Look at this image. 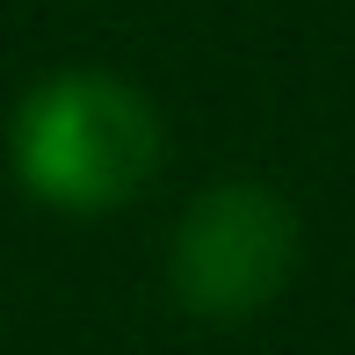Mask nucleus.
Returning a JSON list of instances; mask_svg holds the SVG:
<instances>
[{
	"label": "nucleus",
	"instance_id": "1",
	"mask_svg": "<svg viewBox=\"0 0 355 355\" xmlns=\"http://www.w3.org/2000/svg\"><path fill=\"white\" fill-rule=\"evenodd\" d=\"M159 109L116 73H51L15 109V174L37 203L73 218L131 203L159 167Z\"/></svg>",
	"mask_w": 355,
	"mask_h": 355
},
{
	"label": "nucleus",
	"instance_id": "2",
	"mask_svg": "<svg viewBox=\"0 0 355 355\" xmlns=\"http://www.w3.org/2000/svg\"><path fill=\"white\" fill-rule=\"evenodd\" d=\"M297 261V218L276 189L225 182L174 225V297L203 319H247L283 290Z\"/></svg>",
	"mask_w": 355,
	"mask_h": 355
}]
</instances>
